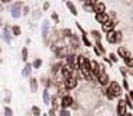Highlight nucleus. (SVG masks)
<instances>
[{
  "instance_id": "obj_1",
  "label": "nucleus",
  "mask_w": 133,
  "mask_h": 116,
  "mask_svg": "<svg viewBox=\"0 0 133 116\" xmlns=\"http://www.w3.org/2000/svg\"><path fill=\"white\" fill-rule=\"evenodd\" d=\"M78 81H80V80L72 76V77H68V78H62V86L66 91H70V90H74L78 86Z\"/></svg>"
},
{
  "instance_id": "obj_2",
  "label": "nucleus",
  "mask_w": 133,
  "mask_h": 116,
  "mask_svg": "<svg viewBox=\"0 0 133 116\" xmlns=\"http://www.w3.org/2000/svg\"><path fill=\"white\" fill-rule=\"evenodd\" d=\"M75 102L74 100V97L71 96V94H64V96H61V100H59V107L61 109H71V106H72V103Z\"/></svg>"
},
{
  "instance_id": "obj_3",
  "label": "nucleus",
  "mask_w": 133,
  "mask_h": 116,
  "mask_svg": "<svg viewBox=\"0 0 133 116\" xmlns=\"http://www.w3.org/2000/svg\"><path fill=\"white\" fill-rule=\"evenodd\" d=\"M22 7H23V3L22 2H15L13 6H12V10H10V13H12V17L13 19H19L22 16Z\"/></svg>"
},
{
  "instance_id": "obj_4",
  "label": "nucleus",
  "mask_w": 133,
  "mask_h": 116,
  "mask_svg": "<svg viewBox=\"0 0 133 116\" xmlns=\"http://www.w3.org/2000/svg\"><path fill=\"white\" fill-rule=\"evenodd\" d=\"M96 80L98 81L100 86H103V87L109 86V83H110V77H109V74H107L106 71H101V73L96 77Z\"/></svg>"
},
{
  "instance_id": "obj_5",
  "label": "nucleus",
  "mask_w": 133,
  "mask_h": 116,
  "mask_svg": "<svg viewBox=\"0 0 133 116\" xmlns=\"http://www.w3.org/2000/svg\"><path fill=\"white\" fill-rule=\"evenodd\" d=\"M65 64L66 65H70L72 70H78V67H77V55L74 52L68 54V55L65 57Z\"/></svg>"
},
{
  "instance_id": "obj_6",
  "label": "nucleus",
  "mask_w": 133,
  "mask_h": 116,
  "mask_svg": "<svg viewBox=\"0 0 133 116\" xmlns=\"http://www.w3.org/2000/svg\"><path fill=\"white\" fill-rule=\"evenodd\" d=\"M101 71H104V67L101 65L98 61H96V60L91 61V73H93V76L97 77L100 73H101Z\"/></svg>"
},
{
  "instance_id": "obj_7",
  "label": "nucleus",
  "mask_w": 133,
  "mask_h": 116,
  "mask_svg": "<svg viewBox=\"0 0 133 116\" xmlns=\"http://www.w3.org/2000/svg\"><path fill=\"white\" fill-rule=\"evenodd\" d=\"M59 74H61V78H68V77H72V74H74V70L71 68L70 65H66V64H64V65L61 67V71H59Z\"/></svg>"
},
{
  "instance_id": "obj_8",
  "label": "nucleus",
  "mask_w": 133,
  "mask_h": 116,
  "mask_svg": "<svg viewBox=\"0 0 133 116\" xmlns=\"http://www.w3.org/2000/svg\"><path fill=\"white\" fill-rule=\"evenodd\" d=\"M116 25H117V22L116 20H113V19H109L106 23H103L101 25V29H103V32H110V30H114V28H116Z\"/></svg>"
},
{
  "instance_id": "obj_9",
  "label": "nucleus",
  "mask_w": 133,
  "mask_h": 116,
  "mask_svg": "<svg viewBox=\"0 0 133 116\" xmlns=\"http://www.w3.org/2000/svg\"><path fill=\"white\" fill-rule=\"evenodd\" d=\"M109 87L113 90V93L116 94V97H120V96H122V90H123V87L120 86L117 81H110V83H109Z\"/></svg>"
},
{
  "instance_id": "obj_10",
  "label": "nucleus",
  "mask_w": 133,
  "mask_h": 116,
  "mask_svg": "<svg viewBox=\"0 0 133 116\" xmlns=\"http://www.w3.org/2000/svg\"><path fill=\"white\" fill-rule=\"evenodd\" d=\"M116 112H117V116H124L126 115V103H124V99H120L117 102V107H116Z\"/></svg>"
},
{
  "instance_id": "obj_11",
  "label": "nucleus",
  "mask_w": 133,
  "mask_h": 116,
  "mask_svg": "<svg viewBox=\"0 0 133 116\" xmlns=\"http://www.w3.org/2000/svg\"><path fill=\"white\" fill-rule=\"evenodd\" d=\"M48 36H49V22H48V20H43V23H42V38H43V42H48Z\"/></svg>"
},
{
  "instance_id": "obj_12",
  "label": "nucleus",
  "mask_w": 133,
  "mask_h": 116,
  "mask_svg": "<svg viewBox=\"0 0 133 116\" xmlns=\"http://www.w3.org/2000/svg\"><path fill=\"white\" fill-rule=\"evenodd\" d=\"M12 30H10L9 26H3V33H2V38L6 44H10V39H12Z\"/></svg>"
},
{
  "instance_id": "obj_13",
  "label": "nucleus",
  "mask_w": 133,
  "mask_h": 116,
  "mask_svg": "<svg viewBox=\"0 0 133 116\" xmlns=\"http://www.w3.org/2000/svg\"><path fill=\"white\" fill-rule=\"evenodd\" d=\"M109 19H110V16H109V13H107V12H103V13H96V20L98 23H101V25H103V23H106Z\"/></svg>"
},
{
  "instance_id": "obj_14",
  "label": "nucleus",
  "mask_w": 133,
  "mask_h": 116,
  "mask_svg": "<svg viewBox=\"0 0 133 116\" xmlns=\"http://www.w3.org/2000/svg\"><path fill=\"white\" fill-rule=\"evenodd\" d=\"M29 87H30V91L32 93H36L38 89H39V81H38L35 77H30L29 78Z\"/></svg>"
},
{
  "instance_id": "obj_15",
  "label": "nucleus",
  "mask_w": 133,
  "mask_h": 116,
  "mask_svg": "<svg viewBox=\"0 0 133 116\" xmlns=\"http://www.w3.org/2000/svg\"><path fill=\"white\" fill-rule=\"evenodd\" d=\"M32 70H33L32 63H25V67H23V70H22V76L23 77H30Z\"/></svg>"
},
{
  "instance_id": "obj_16",
  "label": "nucleus",
  "mask_w": 133,
  "mask_h": 116,
  "mask_svg": "<svg viewBox=\"0 0 133 116\" xmlns=\"http://www.w3.org/2000/svg\"><path fill=\"white\" fill-rule=\"evenodd\" d=\"M103 12H106V4L103 2H97L94 4V13H103Z\"/></svg>"
},
{
  "instance_id": "obj_17",
  "label": "nucleus",
  "mask_w": 133,
  "mask_h": 116,
  "mask_svg": "<svg viewBox=\"0 0 133 116\" xmlns=\"http://www.w3.org/2000/svg\"><path fill=\"white\" fill-rule=\"evenodd\" d=\"M51 107L55 110H59V102H58V94H54V96H51Z\"/></svg>"
},
{
  "instance_id": "obj_18",
  "label": "nucleus",
  "mask_w": 133,
  "mask_h": 116,
  "mask_svg": "<svg viewBox=\"0 0 133 116\" xmlns=\"http://www.w3.org/2000/svg\"><path fill=\"white\" fill-rule=\"evenodd\" d=\"M65 4H66V7H68V10L71 12V15H72V16H77V15H78V10H77L75 4H74L72 2H70V0H66V2H65Z\"/></svg>"
},
{
  "instance_id": "obj_19",
  "label": "nucleus",
  "mask_w": 133,
  "mask_h": 116,
  "mask_svg": "<svg viewBox=\"0 0 133 116\" xmlns=\"http://www.w3.org/2000/svg\"><path fill=\"white\" fill-rule=\"evenodd\" d=\"M42 100L45 105H49L51 103V93H49V89H43V93H42Z\"/></svg>"
},
{
  "instance_id": "obj_20",
  "label": "nucleus",
  "mask_w": 133,
  "mask_h": 116,
  "mask_svg": "<svg viewBox=\"0 0 133 116\" xmlns=\"http://www.w3.org/2000/svg\"><path fill=\"white\" fill-rule=\"evenodd\" d=\"M106 39L109 44H116V30H110L106 33Z\"/></svg>"
},
{
  "instance_id": "obj_21",
  "label": "nucleus",
  "mask_w": 133,
  "mask_h": 116,
  "mask_svg": "<svg viewBox=\"0 0 133 116\" xmlns=\"http://www.w3.org/2000/svg\"><path fill=\"white\" fill-rule=\"evenodd\" d=\"M117 55L120 58H126V57H130V52L124 48V46H119V50H117Z\"/></svg>"
},
{
  "instance_id": "obj_22",
  "label": "nucleus",
  "mask_w": 133,
  "mask_h": 116,
  "mask_svg": "<svg viewBox=\"0 0 133 116\" xmlns=\"http://www.w3.org/2000/svg\"><path fill=\"white\" fill-rule=\"evenodd\" d=\"M81 41H83L84 46H93L91 41L88 39V36H87V32H85V30H83V32H81Z\"/></svg>"
},
{
  "instance_id": "obj_23",
  "label": "nucleus",
  "mask_w": 133,
  "mask_h": 116,
  "mask_svg": "<svg viewBox=\"0 0 133 116\" xmlns=\"http://www.w3.org/2000/svg\"><path fill=\"white\" fill-rule=\"evenodd\" d=\"M10 30H12V35H13V36H20V35H22V28H20L19 25L10 26Z\"/></svg>"
},
{
  "instance_id": "obj_24",
  "label": "nucleus",
  "mask_w": 133,
  "mask_h": 116,
  "mask_svg": "<svg viewBox=\"0 0 133 116\" xmlns=\"http://www.w3.org/2000/svg\"><path fill=\"white\" fill-rule=\"evenodd\" d=\"M83 9H84V12H87V13H94V4L88 3V2H84L83 3Z\"/></svg>"
},
{
  "instance_id": "obj_25",
  "label": "nucleus",
  "mask_w": 133,
  "mask_h": 116,
  "mask_svg": "<svg viewBox=\"0 0 133 116\" xmlns=\"http://www.w3.org/2000/svg\"><path fill=\"white\" fill-rule=\"evenodd\" d=\"M104 94H106V97H107L109 100H114V99H116V94H114V93H113V90L110 89L109 86H106V90H104Z\"/></svg>"
},
{
  "instance_id": "obj_26",
  "label": "nucleus",
  "mask_w": 133,
  "mask_h": 116,
  "mask_svg": "<svg viewBox=\"0 0 133 116\" xmlns=\"http://www.w3.org/2000/svg\"><path fill=\"white\" fill-rule=\"evenodd\" d=\"M30 113H32V116H41V115H42V112H41V107L36 106V105L30 107Z\"/></svg>"
},
{
  "instance_id": "obj_27",
  "label": "nucleus",
  "mask_w": 133,
  "mask_h": 116,
  "mask_svg": "<svg viewBox=\"0 0 133 116\" xmlns=\"http://www.w3.org/2000/svg\"><path fill=\"white\" fill-rule=\"evenodd\" d=\"M28 57H29L28 46H23V48H22V61H23V63H28Z\"/></svg>"
},
{
  "instance_id": "obj_28",
  "label": "nucleus",
  "mask_w": 133,
  "mask_h": 116,
  "mask_svg": "<svg viewBox=\"0 0 133 116\" xmlns=\"http://www.w3.org/2000/svg\"><path fill=\"white\" fill-rule=\"evenodd\" d=\"M124 60V65L127 67V68H133V57H126V58H123Z\"/></svg>"
},
{
  "instance_id": "obj_29",
  "label": "nucleus",
  "mask_w": 133,
  "mask_h": 116,
  "mask_svg": "<svg viewBox=\"0 0 133 116\" xmlns=\"http://www.w3.org/2000/svg\"><path fill=\"white\" fill-rule=\"evenodd\" d=\"M61 35H62V38H70V36H72V30L71 29H68V28H65V29H62L61 30Z\"/></svg>"
},
{
  "instance_id": "obj_30",
  "label": "nucleus",
  "mask_w": 133,
  "mask_h": 116,
  "mask_svg": "<svg viewBox=\"0 0 133 116\" xmlns=\"http://www.w3.org/2000/svg\"><path fill=\"white\" fill-rule=\"evenodd\" d=\"M32 67L33 68H41V67H42V60H41V58H35V60L32 61Z\"/></svg>"
},
{
  "instance_id": "obj_31",
  "label": "nucleus",
  "mask_w": 133,
  "mask_h": 116,
  "mask_svg": "<svg viewBox=\"0 0 133 116\" xmlns=\"http://www.w3.org/2000/svg\"><path fill=\"white\" fill-rule=\"evenodd\" d=\"M94 45H96L97 48H98L100 52L103 54V55L106 54V50H104V46H103V44H101V41H94Z\"/></svg>"
},
{
  "instance_id": "obj_32",
  "label": "nucleus",
  "mask_w": 133,
  "mask_h": 116,
  "mask_svg": "<svg viewBox=\"0 0 133 116\" xmlns=\"http://www.w3.org/2000/svg\"><path fill=\"white\" fill-rule=\"evenodd\" d=\"M124 103H126V107H129V109H132V107H133V100L129 97V94L124 96Z\"/></svg>"
},
{
  "instance_id": "obj_33",
  "label": "nucleus",
  "mask_w": 133,
  "mask_h": 116,
  "mask_svg": "<svg viewBox=\"0 0 133 116\" xmlns=\"http://www.w3.org/2000/svg\"><path fill=\"white\" fill-rule=\"evenodd\" d=\"M91 35H93V38H94V41H101V33L98 32V30H91Z\"/></svg>"
},
{
  "instance_id": "obj_34",
  "label": "nucleus",
  "mask_w": 133,
  "mask_h": 116,
  "mask_svg": "<svg viewBox=\"0 0 133 116\" xmlns=\"http://www.w3.org/2000/svg\"><path fill=\"white\" fill-rule=\"evenodd\" d=\"M28 15H30V7L28 6V4H25V6L22 7V16H28Z\"/></svg>"
},
{
  "instance_id": "obj_35",
  "label": "nucleus",
  "mask_w": 133,
  "mask_h": 116,
  "mask_svg": "<svg viewBox=\"0 0 133 116\" xmlns=\"http://www.w3.org/2000/svg\"><path fill=\"white\" fill-rule=\"evenodd\" d=\"M58 116H71V112L68 109H61L59 107V112H58Z\"/></svg>"
},
{
  "instance_id": "obj_36",
  "label": "nucleus",
  "mask_w": 133,
  "mask_h": 116,
  "mask_svg": "<svg viewBox=\"0 0 133 116\" xmlns=\"http://www.w3.org/2000/svg\"><path fill=\"white\" fill-rule=\"evenodd\" d=\"M3 112H4V116H13V110L10 109L9 106H4L3 107Z\"/></svg>"
},
{
  "instance_id": "obj_37",
  "label": "nucleus",
  "mask_w": 133,
  "mask_h": 116,
  "mask_svg": "<svg viewBox=\"0 0 133 116\" xmlns=\"http://www.w3.org/2000/svg\"><path fill=\"white\" fill-rule=\"evenodd\" d=\"M117 54H114V52H111V54H109V58H110V61H111V63H117V61H119V58H117Z\"/></svg>"
},
{
  "instance_id": "obj_38",
  "label": "nucleus",
  "mask_w": 133,
  "mask_h": 116,
  "mask_svg": "<svg viewBox=\"0 0 133 116\" xmlns=\"http://www.w3.org/2000/svg\"><path fill=\"white\" fill-rule=\"evenodd\" d=\"M51 19H52L55 23H59V16H58L57 12H52V13H51Z\"/></svg>"
},
{
  "instance_id": "obj_39",
  "label": "nucleus",
  "mask_w": 133,
  "mask_h": 116,
  "mask_svg": "<svg viewBox=\"0 0 133 116\" xmlns=\"http://www.w3.org/2000/svg\"><path fill=\"white\" fill-rule=\"evenodd\" d=\"M122 38H123L122 32H120V30H116V44H117V42H120V41H122Z\"/></svg>"
},
{
  "instance_id": "obj_40",
  "label": "nucleus",
  "mask_w": 133,
  "mask_h": 116,
  "mask_svg": "<svg viewBox=\"0 0 133 116\" xmlns=\"http://www.w3.org/2000/svg\"><path fill=\"white\" fill-rule=\"evenodd\" d=\"M48 116H58V110H55V109L51 107V109L48 110Z\"/></svg>"
},
{
  "instance_id": "obj_41",
  "label": "nucleus",
  "mask_w": 133,
  "mask_h": 116,
  "mask_svg": "<svg viewBox=\"0 0 133 116\" xmlns=\"http://www.w3.org/2000/svg\"><path fill=\"white\" fill-rule=\"evenodd\" d=\"M41 13H42V12H41V10H33V13H32V16H33V19H38V17H41Z\"/></svg>"
},
{
  "instance_id": "obj_42",
  "label": "nucleus",
  "mask_w": 133,
  "mask_h": 116,
  "mask_svg": "<svg viewBox=\"0 0 133 116\" xmlns=\"http://www.w3.org/2000/svg\"><path fill=\"white\" fill-rule=\"evenodd\" d=\"M120 73H122V76H123V77H126L127 74H129V71H127V67H122V68H120Z\"/></svg>"
},
{
  "instance_id": "obj_43",
  "label": "nucleus",
  "mask_w": 133,
  "mask_h": 116,
  "mask_svg": "<svg viewBox=\"0 0 133 116\" xmlns=\"http://www.w3.org/2000/svg\"><path fill=\"white\" fill-rule=\"evenodd\" d=\"M122 87H123L124 90H129V81H127L126 78L123 80V83H122Z\"/></svg>"
},
{
  "instance_id": "obj_44",
  "label": "nucleus",
  "mask_w": 133,
  "mask_h": 116,
  "mask_svg": "<svg viewBox=\"0 0 133 116\" xmlns=\"http://www.w3.org/2000/svg\"><path fill=\"white\" fill-rule=\"evenodd\" d=\"M49 6H51L49 2H45V3H43V6H42V10H43V12H46V10L49 9Z\"/></svg>"
},
{
  "instance_id": "obj_45",
  "label": "nucleus",
  "mask_w": 133,
  "mask_h": 116,
  "mask_svg": "<svg viewBox=\"0 0 133 116\" xmlns=\"http://www.w3.org/2000/svg\"><path fill=\"white\" fill-rule=\"evenodd\" d=\"M93 50H94V54H96V55H98V57H100V55H103V54L100 52V50H98V48H97V46H96V45H94V46H93Z\"/></svg>"
},
{
  "instance_id": "obj_46",
  "label": "nucleus",
  "mask_w": 133,
  "mask_h": 116,
  "mask_svg": "<svg viewBox=\"0 0 133 116\" xmlns=\"http://www.w3.org/2000/svg\"><path fill=\"white\" fill-rule=\"evenodd\" d=\"M71 109H74V110L80 109V105H78V103H77V102H74V103H72V106H71Z\"/></svg>"
},
{
  "instance_id": "obj_47",
  "label": "nucleus",
  "mask_w": 133,
  "mask_h": 116,
  "mask_svg": "<svg viewBox=\"0 0 133 116\" xmlns=\"http://www.w3.org/2000/svg\"><path fill=\"white\" fill-rule=\"evenodd\" d=\"M127 94H129V97L133 100V90H127Z\"/></svg>"
},
{
  "instance_id": "obj_48",
  "label": "nucleus",
  "mask_w": 133,
  "mask_h": 116,
  "mask_svg": "<svg viewBox=\"0 0 133 116\" xmlns=\"http://www.w3.org/2000/svg\"><path fill=\"white\" fill-rule=\"evenodd\" d=\"M10 2H12V0H0V3L2 4H7V3H10Z\"/></svg>"
},
{
  "instance_id": "obj_49",
  "label": "nucleus",
  "mask_w": 133,
  "mask_h": 116,
  "mask_svg": "<svg viewBox=\"0 0 133 116\" xmlns=\"http://www.w3.org/2000/svg\"><path fill=\"white\" fill-rule=\"evenodd\" d=\"M87 2H88V3H91V4H96L97 2H100V0H87Z\"/></svg>"
},
{
  "instance_id": "obj_50",
  "label": "nucleus",
  "mask_w": 133,
  "mask_h": 116,
  "mask_svg": "<svg viewBox=\"0 0 133 116\" xmlns=\"http://www.w3.org/2000/svg\"><path fill=\"white\" fill-rule=\"evenodd\" d=\"M127 71H129V74H132V76H133V68H129Z\"/></svg>"
},
{
  "instance_id": "obj_51",
  "label": "nucleus",
  "mask_w": 133,
  "mask_h": 116,
  "mask_svg": "<svg viewBox=\"0 0 133 116\" xmlns=\"http://www.w3.org/2000/svg\"><path fill=\"white\" fill-rule=\"evenodd\" d=\"M124 116H133V115H132V113H130V112H129V113L126 112V115H124Z\"/></svg>"
},
{
  "instance_id": "obj_52",
  "label": "nucleus",
  "mask_w": 133,
  "mask_h": 116,
  "mask_svg": "<svg viewBox=\"0 0 133 116\" xmlns=\"http://www.w3.org/2000/svg\"><path fill=\"white\" fill-rule=\"evenodd\" d=\"M41 116H48V112H46V113H42Z\"/></svg>"
},
{
  "instance_id": "obj_53",
  "label": "nucleus",
  "mask_w": 133,
  "mask_h": 116,
  "mask_svg": "<svg viewBox=\"0 0 133 116\" xmlns=\"http://www.w3.org/2000/svg\"><path fill=\"white\" fill-rule=\"evenodd\" d=\"M84 2H87V0H81V3H84Z\"/></svg>"
},
{
  "instance_id": "obj_54",
  "label": "nucleus",
  "mask_w": 133,
  "mask_h": 116,
  "mask_svg": "<svg viewBox=\"0 0 133 116\" xmlns=\"http://www.w3.org/2000/svg\"><path fill=\"white\" fill-rule=\"evenodd\" d=\"M0 26H2V20H0Z\"/></svg>"
},
{
  "instance_id": "obj_55",
  "label": "nucleus",
  "mask_w": 133,
  "mask_h": 116,
  "mask_svg": "<svg viewBox=\"0 0 133 116\" xmlns=\"http://www.w3.org/2000/svg\"><path fill=\"white\" fill-rule=\"evenodd\" d=\"M0 7H2V3H0Z\"/></svg>"
},
{
  "instance_id": "obj_56",
  "label": "nucleus",
  "mask_w": 133,
  "mask_h": 116,
  "mask_svg": "<svg viewBox=\"0 0 133 116\" xmlns=\"http://www.w3.org/2000/svg\"><path fill=\"white\" fill-rule=\"evenodd\" d=\"M62 2H66V0H62Z\"/></svg>"
}]
</instances>
